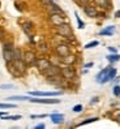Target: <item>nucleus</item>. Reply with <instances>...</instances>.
I'll list each match as a JSON object with an SVG mask.
<instances>
[{"instance_id":"7ed1b4c3","label":"nucleus","mask_w":120,"mask_h":129,"mask_svg":"<svg viewBox=\"0 0 120 129\" xmlns=\"http://www.w3.org/2000/svg\"><path fill=\"white\" fill-rule=\"evenodd\" d=\"M13 50H14V46L12 41H8L3 44V57L5 60V63H9V61H13Z\"/></svg>"},{"instance_id":"aec40b11","label":"nucleus","mask_w":120,"mask_h":129,"mask_svg":"<svg viewBox=\"0 0 120 129\" xmlns=\"http://www.w3.org/2000/svg\"><path fill=\"white\" fill-rule=\"evenodd\" d=\"M30 99V95L29 96H24V95H13V96H9V98H7V101H9V102H17V101H27L29 102Z\"/></svg>"},{"instance_id":"39448f33","label":"nucleus","mask_w":120,"mask_h":129,"mask_svg":"<svg viewBox=\"0 0 120 129\" xmlns=\"http://www.w3.org/2000/svg\"><path fill=\"white\" fill-rule=\"evenodd\" d=\"M37 54L32 50H27V51H24V55H22V60L26 63L27 67H32V65H35L37 63Z\"/></svg>"},{"instance_id":"20e7f679","label":"nucleus","mask_w":120,"mask_h":129,"mask_svg":"<svg viewBox=\"0 0 120 129\" xmlns=\"http://www.w3.org/2000/svg\"><path fill=\"white\" fill-rule=\"evenodd\" d=\"M55 54L59 57H64L67 55L71 54V47H69V43H65V42H60L55 46Z\"/></svg>"},{"instance_id":"a878e982","label":"nucleus","mask_w":120,"mask_h":129,"mask_svg":"<svg viewBox=\"0 0 120 129\" xmlns=\"http://www.w3.org/2000/svg\"><path fill=\"white\" fill-rule=\"evenodd\" d=\"M0 117H2V120H20L21 115H4Z\"/></svg>"},{"instance_id":"58836bf2","label":"nucleus","mask_w":120,"mask_h":129,"mask_svg":"<svg viewBox=\"0 0 120 129\" xmlns=\"http://www.w3.org/2000/svg\"><path fill=\"white\" fill-rule=\"evenodd\" d=\"M4 115H7L5 112H0V116H4Z\"/></svg>"},{"instance_id":"6ab92c4d","label":"nucleus","mask_w":120,"mask_h":129,"mask_svg":"<svg viewBox=\"0 0 120 129\" xmlns=\"http://www.w3.org/2000/svg\"><path fill=\"white\" fill-rule=\"evenodd\" d=\"M114 31H115V26L111 25V26H107V27H104L103 30H101V31H99V35L112 37V35H114Z\"/></svg>"},{"instance_id":"c85d7f7f","label":"nucleus","mask_w":120,"mask_h":129,"mask_svg":"<svg viewBox=\"0 0 120 129\" xmlns=\"http://www.w3.org/2000/svg\"><path fill=\"white\" fill-rule=\"evenodd\" d=\"M74 16H76V21H77V24H78V29H84V27H85V22L80 18V16H78L77 12L74 13Z\"/></svg>"},{"instance_id":"a211bd4d","label":"nucleus","mask_w":120,"mask_h":129,"mask_svg":"<svg viewBox=\"0 0 120 129\" xmlns=\"http://www.w3.org/2000/svg\"><path fill=\"white\" fill-rule=\"evenodd\" d=\"M95 5H98L99 8H103V9H110L111 8V2L110 0H94Z\"/></svg>"},{"instance_id":"4468645a","label":"nucleus","mask_w":120,"mask_h":129,"mask_svg":"<svg viewBox=\"0 0 120 129\" xmlns=\"http://www.w3.org/2000/svg\"><path fill=\"white\" fill-rule=\"evenodd\" d=\"M12 63H13V65L16 67L22 74H25V73H26V71H27V65H26V63H25L22 59H16V60H13Z\"/></svg>"},{"instance_id":"ea45409f","label":"nucleus","mask_w":120,"mask_h":129,"mask_svg":"<svg viewBox=\"0 0 120 129\" xmlns=\"http://www.w3.org/2000/svg\"><path fill=\"white\" fill-rule=\"evenodd\" d=\"M117 121H119V123H120V116H119V117H117Z\"/></svg>"},{"instance_id":"dca6fc26","label":"nucleus","mask_w":120,"mask_h":129,"mask_svg":"<svg viewBox=\"0 0 120 129\" xmlns=\"http://www.w3.org/2000/svg\"><path fill=\"white\" fill-rule=\"evenodd\" d=\"M7 69H8V72L13 76V77H16V78H18V77H22V76H24V74H22L18 69H17V68L16 67H14L13 65V63L12 61H9V63H7Z\"/></svg>"},{"instance_id":"f704fd0d","label":"nucleus","mask_w":120,"mask_h":129,"mask_svg":"<svg viewBox=\"0 0 120 129\" xmlns=\"http://www.w3.org/2000/svg\"><path fill=\"white\" fill-rule=\"evenodd\" d=\"M46 128V125H44L43 123L42 124H38V125H35V129H44Z\"/></svg>"},{"instance_id":"f3484780","label":"nucleus","mask_w":120,"mask_h":129,"mask_svg":"<svg viewBox=\"0 0 120 129\" xmlns=\"http://www.w3.org/2000/svg\"><path fill=\"white\" fill-rule=\"evenodd\" d=\"M50 117H51V121L54 124H63L64 123V115H63V113L55 112V113H51Z\"/></svg>"},{"instance_id":"423d86ee","label":"nucleus","mask_w":120,"mask_h":129,"mask_svg":"<svg viewBox=\"0 0 120 129\" xmlns=\"http://www.w3.org/2000/svg\"><path fill=\"white\" fill-rule=\"evenodd\" d=\"M50 22L55 27L59 26V25H63L67 22V18H65V14H59V13H50V17H48Z\"/></svg>"},{"instance_id":"c9c22d12","label":"nucleus","mask_w":120,"mask_h":129,"mask_svg":"<svg viewBox=\"0 0 120 129\" xmlns=\"http://www.w3.org/2000/svg\"><path fill=\"white\" fill-rule=\"evenodd\" d=\"M97 102H99V98H98V96H94L93 101L90 102V104H94V103H97Z\"/></svg>"},{"instance_id":"f03ea898","label":"nucleus","mask_w":120,"mask_h":129,"mask_svg":"<svg viewBox=\"0 0 120 129\" xmlns=\"http://www.w3.org/2000/svg\"><path fill=\"white\" fill-rule=\"evenodd\" d=\"M56 34L63 37V38H67V39H72L74 41V34H73V30L71 27V25L68 22H65L63 25H59L56 26Z\"/></svg>"},{"instance_id":"72a5a7b5","label":"nucleus","mask_w":120,"mask_h":129,"mask_svg":"<svg viewBox=\"0 0 120 129\" xmlns=\"http://www.w3.org/2000/svg\"><path fill=\"white\" fill-rule=\"evenodd\" d=\"M107 50H108V51L111 52V54H116V52H117L115 47H107Z\"/></svg>"},{"instance_id":"412c9836","label":"nucleus","mask_w":120,"mask_h":129,"mask_svg":"<svg viewBox=\"0 0 120 129\" xmlns=\"http://www.w3.org/2000/svg\"><path fill=\"white\" fill-rule=\"evenodd\" d=\"M106 59H107V61L110 64H114V63H116V61L120 60V55L117 54V52H116V54H110V55L106 56Z\"/></svg>"},{"instance_id":"4c0bfd02","label":"nucleus","mask_w":120,"mask_h":129,"mask_svg":"<svg viewBox=\"0 0 120 129\" xmlns=\"http://www.w3.org/2000/svg\"><path fill=\"white\" fill-rule=\"evenodd\" d=\"M115 17L116 18H120V11H116L115 12Z\"/></svg>"},{"instance_id":"393cba45","label":"nucleus","mask_w":120,"mask_h":129,"mask_svg":"<svg viewBox=\"0 0 120 129\" xmlns=\"http://www.w3.org/2000/svg\"><path fill=\"white\" fill-rule=\"evenodd\" d=\"M97 46H99V41H92V42L86 43L85 46H84V48H85V50H90V48H94V47H97Z\"/></svg>"},{"instance_id":"6e6552de","label":"nucleus","mask_w":120,"mask_h":129,"mask_svg":"<svg viewBox=\"0 0 120 129\" xmlns=\"http://www.w3.org/2000/svg\"><path fill=\"white\" fill-rule=\"evenodd\" d=\"M51 64L52 63L50 61L47 57H38V59H37V63H35V67H37V69H38L41 73H43Z\"/></svg>"},{"instance_id":"ddd939ff","label":"nucleus","mask_w":120,"mask_h":129,"mask_svg":"<svg viewBox=\"0 0 120 129\" xmlns=\"http://www.w3.org/2000/svg\"><path fill=\"white\" fill-rule=\"evenodd\" d=\"M22 30H24V33L30 38V41H33V30H34L33 22H30V21H25L24 24H22Z\"/></svg>"},{"instance_id":"f8f14e48","label":"nucleus","mask_w":120,"mask_h":129,"mask_svg":"<svg viewBox=\"0 0 120 129\" xmlns=\"http://www.w3.org/2000/svg\"><path fill=\"white\" fill-rule=\"evenodd\" d=\"M116 73H117V72H116V68H112V67H111V68H110V71L103 76L102 80H101L98 83H102V85H103V83H107V82L112 81V80L116 77Z\"/></svg>"},{"instance_id":"473e14b6","label":"nucleus","mask_w":120,"mask_h":129,"mask_svg":"<svg viewBox=\"0 0 120 129\" xmlns=\"http://www.w3.org/2000/svg\"><path fill=\"white\" fill-rule=\"evenodd\" d=\"M46 116H47L46 113H42V115H32L30 117H32V119H44Z\"/></svg>"},{"instance_id":"1a4fd4ad","label":"nucleus","mask_w":120,"mask_h":129,"mask_svg":"<svg viewBox=\"0 0 120 129\" xmlns=\"http://www.w3.org/2000/svg\"><path fill=\"white\" fill-rule=\"evenodd\" d=\"M30 103H38V104H57L60 103V99H42L39 96H32L30 95Z\"/></svg>"},{"instance_id":"c756f323","label":"nucleus","mask_w":120,"mask_h":129,"mask_svg":"<svg viewBox=\"0 0 120 129\" xmlns=\"http://www.w3.org/2000/svg\"><path fill=\"white\" fill-rule=\"evenodd\" d=\"M0 108H3V110L16 108V104H13V103H0Z\"/></svg>"},{"instance_id":"2eb2a0df","label":"nucleus","mask_w":120,"mask_h":129,"mask_svg":"<svg viewBox=\"0 0 120 129\" xmlns=\"http://www.w3.org/2000/svg\"><path fill=\"white\" fill-rule=\"evenodd\" d=\"M60 61H62V64H64V65H73L77 61V56L73 55V54H69V55H67L64 57H60Z\"/></svg>"},{"instance_id":"e433bc0d","label":"nucleus","mask_w":120,"mask_h":129,"mask_svg":"<svg viewBox=\"0 0 120 129\" xmlns=\"http://www.w3.org/2000/svg\"><path fill=\"white\" fill-rule=\"evenodd\" d=\"M94 65V63H87V64H85L84 65V68H86V69H89V68H92Z\"/></svg>"},{"instance_id":"4be33fe9","label":"nucleus","mask_w":120,"mask_h":129,"mask_svg":"<svg viewBox=\"0 0 120 129\" xmlns=\"http://www.w3.org/2000/svg\"><path fill=\"white\" fill-rule=\"evenodd\" d=\"M37 47H38V50L42 52V54H47V52L50 51L48 44H47L46 42H44V41H42L41 43H38V46H37Z\"/></svg>"},{"instance_id":"2f4dec72","label":"nucleus","mask_w":120,"mask_h":129,"mask_svg":"<svg viewBox=\"0 0 120 129\" xmlns=\"http://www.w3.org/2000/svg\"><path fill=\"white\" fill-rule=\"evenodd\" d=\"M112 93H114L115 96H120V85H115L114 89H112Z\"/></svg>"},{"instance_id":"bb28decb","label":"nucleus","mask_w":120,"mask_h":129,"mask_svg":"<svg viewBox=\"0 0 120 129\" xmlns=\"http://www.w3.org/2000/svg\"><path fill=\"white\" fill-rule=\"evenodd\" d=\"M97 120H99V119L98 117H89V119H86L84 121H81L77 126H82V125H86V124H90V123H94V121H97Z\"/></svg>"},{"instance_id":"7c9ffc66","label":"nucleus","mask_w":120,"mask_h":129,"mask_svg":"<svg viewBox=\"0 0 120 129\" xmlns=\"http://www.w3.org/2000/svg\"><path fill=\"white\" fill-rule=\"evenodd\" d=\"M82 110H84V106H82V104H76V106H74V107L72 108V111H73V112H76V113L82 112Z\"/></svg>"},{"instance_id":"5701e85b","label":"nucleus","mask_w":120,"mask_h":129,"mask_svg":"<svg viewBox=\"0 0 120 129\" xmlns=\"http://www.w3.org/2000/svg\"><path fill=\"white\" fill-rule=\"evenodd\" d=\"M22 55H24V51H22L21 48H17V47H14L13 50V60H16V59H22Z\"/></svg>"},{"instance_id":"9d476101","label":"nucleus","mask_w":120,"mask_h":129,"mask_svg":"<svg viewBox=\"0 0 120 129\" xmlns=\"http://www.w3.org/2000/svg\"><path fill=\"white\" fill-rule=\"evenodd\" d=\"M63 91H29V95L32 96H47V98H54L60 96Z\"/></svg>"},{"instance_id":"cd10ccee","label":"nucleus","mask_w":120,"mask_h":129,"mask_svg":"<svg viewBox=\"0 0 120 129\" xmlns=\"http://www.w3.org/2000/svg\"><path fill=\"white\" fill-rule=\"evenodd\" d=\"M16 89V86L12 85V83H3V85H0V90H13Z\"/></svg>"},{"instance_id":"b1692460","label":"nucleus","mask_w":120,"mask_h":129,"mask_svg":"<svg viewBox=\"0 0 120 129\" xmlns=\"http://www.w3.org/2000/svg\"><path fill=\"white\" fill-rule=\"evenodd\" d=\"M110 68H111V67H107V68H104V69H102V71H101V72H99L98 74H97V77H95V81H97V82H99V81L102 80V77H103V76H104V74H106V73H107V72L110 71Z\"/></svg>"},{"instance_id":"f257e3e1","label":"nucleus","mask_w":120,"mask_h":129,"mask_svg":"<svg viewBox=\"0 0 120 129\" xmlns=\"http://www.w3.org/2000/svg\"><path fill=\"white\" fill-rule=\"evenodd\" d=\"M60 74L64 78L65 82H73L77 78V73L76 69L73 68V65H64L60 68Z\"/></svg>"},{"instance_id":"9b49d317","label":"nucleus","mask_w":120,"mask_h":129,"mask_svg":"<svg viewBox=\"0 0 120 129\" xmlns=\"http://www.w3.org/2000/svg\"><path fill=\"white\" fill-rule=\"evenodd\" d=\"M60 65H55V64H51L46 71H44L42 74L46 78H48V77H52V76H57V74H60Z\"/></svg>"},{"instance_id":"0eeeda50","label":"nucleus","mask_w":120,"mask_h":129,"mask_svg":"<svg viewBox=\"0 0 120 129\" xmlns=\"http://www.w3.org/2000/svg\"><path fill=\"white\" fill-rule=\"evenodd\" d=\"M82 9H84V12H85V14L87 17H90V18H97L99 16V12H98V9H97V7L95 5H93V4H85L84 7H82Z\"/></svg>"}]
</instances>
